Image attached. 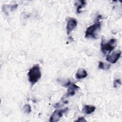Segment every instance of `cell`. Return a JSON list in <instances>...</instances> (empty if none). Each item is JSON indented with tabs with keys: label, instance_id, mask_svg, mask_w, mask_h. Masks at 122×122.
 I'll use <instances>...</instances> for the list:
<instances>
[{
	"label": "cell",
	"instance_id": "cell-9",
	"mask_svg": "<svg viewBox=\"0 0 122 122\" xmlns=\"http://www.w3.org/2000/svg\"><path fill=\"white\" fill-rule=\"evenodd\" d=\"M96 109L94 106L90 105H85L83 106L82 112L86 114H90L93 112Z\"/></svg>",
	"mask_w": 122,
	"mask_h": 122
},
{
	"label": "cell",
	"instance_id": "cell-10",
	"mask_svg": "<svg viewBox=\"0 0 122 122\" xmlns=\"http://www.w3.org/2000/svg\"><path fill=\"white\" fill-rule=\"evenodd\" d=\"M98 67L101 69H102L104 71H107L109 70V69L110 68L111 64L109 63L103 62L102 61H100L99 63Z\"/></svg>",
	"mask_w": 122,
	"mask_h": 122
},
{
	"label": "cell",
	"instance_id": "cell-12",
	"mask_svg": "<svg viewBox=\"0 0 122 122\" xmlns=\"http://www.w3.org/2000/svg\"><path fill=\"white\" fill-rule=\"evenodd\" d=\"M23 110L24 112L26 113H29L31 112V107L30 105L29 104H25L23 108Z\"/></svg>",
	"mask_w": 122,
	"mask_h": 122
},
{
	"label": "cell",
	"instance_id": "cell-7",
	"mask_svg": "<svg viewBox=\"0 0 122 122\" xmlns=\"http://www.w3.org/2000/svg\"><path fill=\"white\" fill-rule=\"evenodd\" d=\"M77 25V20L72 18H69L67 22L66 30L68 34H69L71 31H72Z\"/></svg>",
	"mask_w": 122,
	"mask_h": 122
},
{
	"label": "cell",
	"instance_id": "cell-6",
	"mask_svg": "<svg viewBox=\"0 0 122 122\" xmlns=\"http://www.w3.org/2000/svg\"><path fill=\"white\" fill-rule=\"evenodd\" d=\"M64 86H67L68 87L67 93L65 94L66 97H69L73 96L75 94V91L79 88V87L77 86L74 83H71L70 81L66 83Z\"/></svg>",
	"mask_w": 122,
	"mask_h": 122
},
{
	"label": "cell",
	"instance_id": "cell-5",
	"mask_svg": "<svg viewBox=\"0 0 122 122\" xmlns=\"http://www.w3.org/2000/svg\"><path fill=\"white\" fill-rule=\"evenodd\" d=\"M122 54L121 50H117L113 51L111 54H107L106 57V60L108 62L114 64L119 59Z\"/></svg>",
	"mask_w": 122,
	"mask_h": 122
},
{
	"label": "cell",
	"instance_id": "cell-14",
	"mask_svg": "<svg viewBox=\"0 0 122 122\" xmlns=\"http://www.w3.org/2000/svg\"><path fill=\"white\" fill-rule=\"evenodd\" d=\"M74 122H87V121L85 120V119L83 117H81L78 118V120L75 121Z\"/></svg>",
	"mask_w": 122,
	"mask_h": 122
},
{
	"label": "cell",
	"instance_id": "cell-13",
	"mask_svg": "<svg viewBox=\"0 0 122 122\" xmlns=\"http://www.w3.org/2000/svg\"><path fill=\"white\" fill-rule=\"evenodd\" d=\"M121 83H122V82H121V81L120 79H115L114 80V81H113V86H114V87L116 88L118 86V85H121Z\"/></svg>",
	"mask_w": 122,
	"mask_h": 122
},
{
	"label": "cell",
	"instance_id": "cell-1",
	"mask_svg": "<svg viewBox=\"0 0 122 122\" xmlns=\"http://www.w3.org/2000/svg\"><path fill=\"white\" fill-rule=\"evenodd\" d=\"M28 76L29 81L32 86L38 82L41 77V72L38 64L34 65L30 69L28 73Z\"/></svg>",
	"mask_w": 122,
	"mask_h": 122
},
{
	"label": "cell",
	"instance_id": "cell-4",
	"mask_svg": "<svg viewBox=\"0 0 122 122\" xmlns=\"http://www.w3.org/2000/svg\"><path fill=\"white\" fill-rule=\"evenodd\" d=\"M68 108L66 107L62 109L55 110L51 116L50 121L51 122H58L62 116L63 114L66 113L68 111Z\"/></svg>",
	"mask_w": 122,
	"mask_h": 122
},
{
	"label": "cell",
	"instance_id": "cell-2",
	"mask_svg": "<svg viewBox=\"0 0 122 122\" xmlns=\"http://www.w3.org/2000/svg\"><path fill=\"white\" fill-rule=\"evenodd\" d=\"M101 30V22H97L90 26L86 30L85 37L87 38L97 39Z\"/></svg>",
	"mask_w": 122,
	"mask_h": 122
},
{
	"label": "cell",
	"instance_id": "cell-3",
	"mask_svg": "<svg viewBox=\"0 0 122 122\" xmlns=\"http://www.w3.org/2000/svg\"><path fill=\"white\" fill-rule=\"evenodd\" d=\"M116 45L117 41L115 39H111L109 41L106 42L103 37H102L101 47V51L104 54H105L107 53L111 52L116 47Z\"/></svg>",
	"mask_w": 122,
	"mask_h": 122
},
{
	"label": "cell",
	"instance_id": "cell-11",
	"mask_svg": "<svg viewBox=\"0 0 122 122\" xmlns=\"http://www.w3.org/2000/svg\"><path fill=\"white\" fill-rule=\"evenodd\" d=\"M80 2H81V4L78 6L76 10L77 12L78 13H79L81 12V9H82L83 7H84L86 4V2L84 0H81Z\"/></svg>",
	"mask_w": 122,
	"mask_h": 122
},
{
	"label": "cell",
	"instance_id": "cell-8",
	"mask_svg": "<svg viewBox=\"0 0 122 122\" xmlns=\"http://www.w3.org/2000/svg\"><path fill=\"white\" fill-rule=\"evenodd\" d=\"M87 72L85 69L83 68H80L77 70L75 77L76 78L80 80L86 78L87 76Z\"/></svg>",
	"mask_w": 122,
	"mask_h": 122
}]
</instances>
